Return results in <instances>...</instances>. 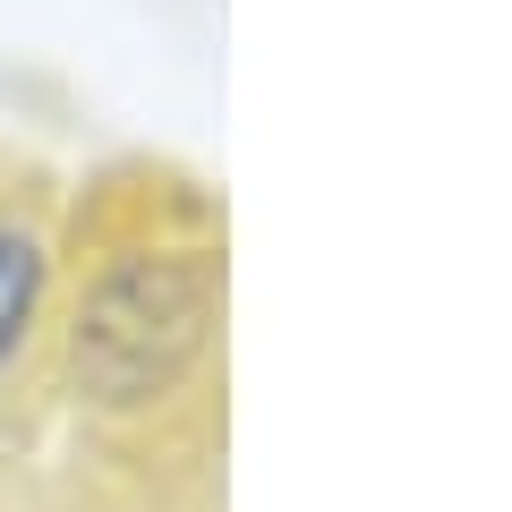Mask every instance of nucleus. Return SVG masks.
Segmentation results:
<instances>
[{"label":"nucleus","instance_id":"f257e3e1","mask_svg":"<svg viewBox=\"0 0 512 512\" xmlns=\"http://www.w3.org/2000/svg\"><path fill=\"white\" fill-rule=\"evenodd\" d=\"M0 512H231V205L188 163L128 154L69 197Z\"/></svg>","mask_w":512,"mask_h":512}]
</instances>
